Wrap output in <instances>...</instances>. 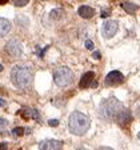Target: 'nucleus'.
I'll use <instances>...</instances> for the list:
<instances>
[{
	"label": "nucleus",
	"mask_w": 140,
	"mask_h": 150,
	"mask_svg": "<svg viewBox=\"0 0 140 150\" xmlns=\"http://www.w3.org/2000/svg\"><path fill=\"white\" fill-rule=\"evenodd\" d=\"M28 1H29V0H13V4H15L16 7H24Z\"/></svg>",
	"instance_id": "obj_17"
},
{
	"label": "nucleus",
	"mask_w": 140,
	"mask_h": 150,
	"mask_svg": "<svg viewBox=\"0 0 140 150\" xmlns=\"http://www.w3.org/2000/svg\"><path fill=\"white\" fill-rule=\"evenodd\" d=\"M68 126H69V131L75 135H83L88 131L91 126V121L85 114L80 111H74L69 115V121H68Z\"/></svg>",
	"instance_id": "obj_3"
},
{
	"label": "nucleus",
	"mask_w": 140,
	"mask_h": 150,
	"mask_svg": "<svg viewBox=\"0 0 140 150\" xmlns=\"http://www.w3.org/2000/svg\"><path fill=\"white\" fill-rule=\"evenodd\" d=\"M0 106H6V102L3 99H0Z\"/></svg>",
	"instance_id": "obj_23"
},
{
	"label": "nucleus",
	"mask_w": 140,
	"mask_h": 150,
	"mask_svg": "<svg viewBox=\"0 0 140 150\" xmlns=\"http://www.w3.org/2000/svg\"><path fill=\"white\" fill-rule=\"evenodd\" d=\"M6 51L11 56H13V58H18V56H20L23 54L22 43H20L18 39H12V40H9L8 43L6 44Z\"/></svg>",
	"instance_id": "obj_6"
},
{
	"label": "nucleus",
	"mask_w": 140,
	"mask_h": 150,
	"mask_svg": "<svg viewBox=\"0 0 140 150\" xmlns=\"http://www.w3.org/2000/svg\"><path fill=\"white\" fill-rule=\"evenodd\" d=\"M78 150H87V149H84V147H79Z\"/></svg>",
	"instance_id": "obj_28"
},
{
	"label": "nucleus",
	"mask_w": 140,
	"mask_h": 150,
	"mask_svg": "<svg viewBox=\"0 0 140 150\" xmlns=\"http://www.w3.org/2000/svg\"><path fill=\"white\" fill-rule=\"evenodd\" d=\"M1 71H3V66L0 64V72H1Z\"/></svg>",
	"instance_id": "obj_27"
},
{
	"label": "nucleus",
	"mask_w": 140,
	"mask_h": 150,
	"mask_svg": "<svg viewBox=\"0 0 140 150\" xmlns=\"http://www.w3.org/2000/svg\"><path fill=\"white\" fill-rule=\"evenodd\" d=\"M85 47H87L88 50H92V48H93V43L91 40H85Z\"/></svg>",
	"instance_id": "obj_19"
},
{
	"label": "nucleus",
	"mask_w": 140,
	"mask_h": 150,
	"mask_svg": "<svg viewBox=\"0 0 140 150\" xmlns=\"http://www.w3.org/2000/svg\"><path fill=\"white\" fill-rule=\"evenodd\" d=\"M12 134L15 135V137H20V135L24 134V131H23L22 127H15V129L12 130Z\"/></svg>",
	"instance_id": "obj_16"
},
{
	"label": "nucleus",
	"mask_w": 140,
	"mask_h": 150,
	"mask_svg": "<svg viewBox=\"0 0 140 150\" xmlns=\"http://www.w3.org/2000/svg\"><path fill=\"white\" fill-rule=\"evenodd\" d=\"M124 111V106L120 100L116 98L111 97L108 99L103 100L99 107V115L100 118L106 119V121H116L121 112Z\"/></svg>",
	"instance_id": "obj_1"
},
{
	"label": "nucleus",
	"mask_w": 140,
	"mask_h": 150,
	"mask_svg": "<svg viewBox=\"0 0 140 150\" xmlns=\"http://www.w3.org/2000/svg\"><path fill=\"white\" fill-rule=\"evenodd\" d=\"M0 149H1V150H7V145L6 144H0Z\"/></svg>",
	"instance_id": "obj_22"
},
{
	"label": "nucleus",
	"mask_w": 140,
	"mask_h": 150,
	"mask_svg": "<svg viewBox=\"0 0 140 150\" xmlns=\"http://www.w3.org/2000/svg\"><path fill=\"white\" fill-rule=\"evenodd\" d=\"M78 12L83 19H90L95 15V9L90 6H81V7H79Z\"/></svg>",
	"instance_id": "obj_11"
},
{
	"label": "nucleus",
	"mask_w": 140,
	"mask_h": 150,
	"mask_svg": "<svg viewBox=\"0 0 140 150\" xmlns=\"http://www.w3.org/2000/svg\"><path fill=\"white\" fill-rule=\"evenodd\" d=\"M80 88H87V87H96L97 82L95 81V72L88 71L81 76L80 79Z\"/></svg>",
	"instance_id": "obj_8"
},
{
	"label": "nucleus",
	"mask_w": 140,
	"mask_h": 150,
	"mask_svg": "<svg viewBox=\"0 0 140 150\" xmlns=\"http://www.w3.org/2000/svg\"><path fill=\"white\" fill-rule=\"evenodd\" d=\"M7 3V0H0V4H6Z\"/></svg>",
	"instance_id": "obj_26"
},
{
	"label": "nucleus",
	"mask_w": 140,
	"mask_h": 150,
	"mask_svg": "<svg viewBox=\"0 0 140 150\" xmlns=\"http://www.w3.org/2000/svg\"><path fill=\"white\" fill-rule=\"evenodd\" d=\"M124 81V75L120 71H111L106 76V84L107 86H115V84H120Z\"/></svg>",
	"instance_id": "obj_9"
},
{
	"label": "nucleus",
	"mask_w": 140,
	"mask_h": 150,
	"mask_svg": "<svg viewBox=\"0 0 140 150\" xmlns=\"http://www.w3.org/2000/svg\"><path fill=\"white\" fill-rule=\"evenodd\" d=\"M29 133H31V129L27 127V129H25V134H29Z\"/></svg>",
	"instance_id": "obj_24"
},
{
	"label": "nucleus",
	"mask_w": 140,
	"mask_h": 150,
	"mask_svg": "<svg viewBox=\"0 0 140 150\" xmlns=\"http://www.w3.org/2000/svg\"><path fill=\"white\" fill-rule=\"evenodd\" d=\"M50 16H51L52 20H59V19L63 16V11L62 9H52L51 13H50Z\"/></svg>",
	"instance_id": "obj_15"
},
{
	"label": "nucleus",
	"mask_w": 140,
	"mask_h": 150,
	"mask_svg": "<svg viewBox=\"0 0 140 150\" xmlns=\"http://www.w3.org/2000/svg\"><path fill=\"white\" fill-rule=\"evenodd\" d=\"M99 150H112V149H109V147H100Z\"/></svg>",
	"instance_id": "obj_25"
},
{
	"label": "nucleus",
	"mask_w": 140,
	"mask_h": 150,
	"mask_svg": "<svg viewBox=\"0 0 140 150\" xmlns=\"http://www.w3.org/2000/svg\"><path fill=\"white\" fill-rule=\"evenodd\" d=\"M53 81L60 87L68 86L74 81V72L68 67H59V69H56L55 72H53Z\"/></svg>",
	"instance_id": "obj_4"
},
{
	"label": "nucleus",
	"mask_w": 140,
	"mask_h": 150,
	"mask_svg": "<svg viewBox=\"0 0 140 150\" xmlns=\"http://www.w3.org/2000/svg\"><path fill=\"white\" fill-rule=\"evenodd\" d=\"M48 125H50V126H53V127H55V126L59 125V121H57V119H50V121H48Z\"/></svg>",
	"instance_id": "obj_18"
},
{
	"label": "nucleus",
	"mask_w": 140,
	"mask_h": 150,
	"mask_svg": "<svg viewBox=\"0 0 140 150\" xmlns=\"http://www.w3.org/2000/svg\"><path fill=\"white\" fill-rule=\"evenodd\" d=\"M92 56L95 58V59H100V58H102V56H100V52H99V51H95V52L92 54Z\"/></svg>",
	"instance_id": "obj_20"
},
{
	"label": "nucleus",
	"mask_w": 140,
	"mask_h": 150,
	"mask_svg": "<svg viewBox=\"0 0 140 150\" xmlns=\"http://www.w3.org/2000/svg\"><path fill=\"white\" fill-rule=\"evenodd\" d=\"M107 16H109V11H103V12H102V18H107Z\"/></svg>",
	"instance_id": "obj_21"
},
{
	"label": "nucleus",
	"mask_w": 140,
	"mask_h": 150,
	"mask_svg": "<svg viewBox=\"0 0 140 150\" xmlns=\"http://www.w3.org/2000/svg\"><path fill=\"white\" fill-rule=\"evenodd\" d=\"M118 30H119L118 22H115V20H107V22L103 24V28H102L103 36L106 38V39H111L112 36H115Z\"/></svg>",
	"instance_id": "obj_5"
},
{
	"label": "nucleus",
	"mask_w": 140,
	"mask_h": 150,
	"mask_svg": "<svg viewBox=\"0 0 140 150\" xmlns=\"http://www.w3.org/2000/svg\"><path fill=\"white\" fill-rule=\"evenodd\" d=\"M131 119H132V117H131V111L130 110H127V109H124V111L121 112L120 115H119V118L116 119V122H118L119 125H121V126H125Z\"/></svg>",
	"instance_id": "obj_12"
},
{
	"label": "nucleus",
	"mask_w": 140,
	"mask_h": 150,
	"mask_svg": "<svg viewBox=\"0 0 140 150\" xmlns=\"http://www.w3.org/2000/svg\"><path fill=\"white\" fill-rule=\"evenodd\" d=\"M121 7H123V9L128 13H135L137 9H139V6H137V4H134V3H131V1H123V3H121Z\"/></svg>",
	"instance_id": "obj_14"
},
{
	"label": "nucleus",
	"mask_w": 140,
	"mask_h": 150,
	"mask_svg": "<svg viewBox=\"0 0 140 150\" xmlns=\"http://www.w3.org/2000/svg\"><path fill=\"white\" fill-rule=\"evenodd\" d=\"M9 31H11V23L7 19L0 18V38L6 36Z\"/></svg>",
	"instance_id": "obj_13"
},
{
	"label": "nucleus",
	"mask_w": 140,
	"mask_h": 150,
	"mask_svg": "<svg viewBox=\"0 0 140 150\" xmlns=\"http://www.w3.org/2000/svg\"><path fill=\"white\" fill-rule=\"evenodd\" d=\"M63 142L57 139H44L39 144V150H62Z\"/></svg>",
	"instance_id": "obj_7"
},
{
	"label": "nucleus",
	"mask_w": 140,
	"mask_h": 150,
	"mask_svg": "<svg viewBox=\"0 0 140 150\" xmlns=\"http://www.w3.org/2000/svg\"><path fill=\"white\" fill-rule=\"evenodd\" d=\"M22 115L27 119H35V121L40 122V114L36 109H31V107H25V109L22 110Z\"/></svg>",
	"instance_id": "obj_10"
},
{
	"label": "nucleus",
	"mask_w": 140,
	"mask_h": 150,
	"mask_svg": "<svg viewBox=\"0 0 140 150\" xmlns=\"http://www.w3.org/2000/svg\"><path fill=\"white\" fill-rule=\"evenodd\" d=\"M137 138H139V139H140V133H137Z\"/></svg>",
	"instance_id": "obj_29"
},
{
	"label": "nucleus",
	"mask_w": 140,
	"mask_h": 150,
	"mask_svg": "<svg viewBox=\"0 0 140 150\" xmlns=\"http://www.w3.org/2000/svg\"><path fill=\"white\" fill-rule=\"evenodd\" d=\"M32 70L25 64H16L11 71V81L18 88H25L32 83Z\"/></svg>",
	"instance_id": "obj_2"
}]
</instances>
